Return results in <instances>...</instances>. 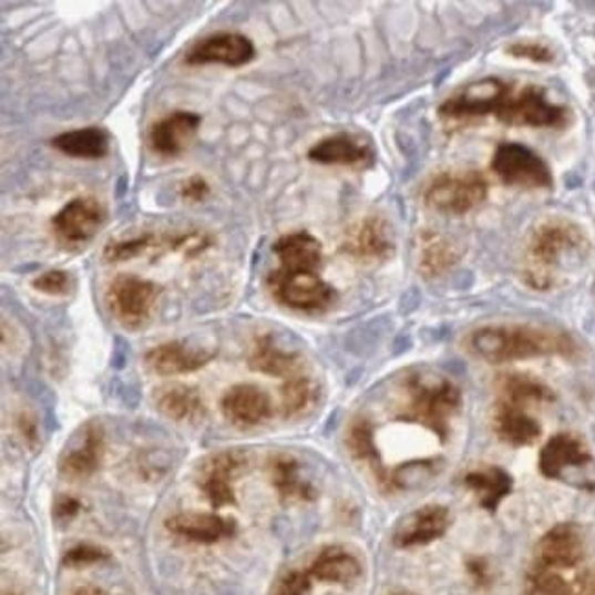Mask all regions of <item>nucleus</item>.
<instances>
[{
    "instance_id": "nucleus-1",
    "label": "nucleus",
    "mask_w": 595,
    "mask_h": 595,
    "mask_svg": "<svg viewBox=\"0 0 595 595\" xmlns=\"http://www.w3.org/2000/svg\"><path fill=\"white\" fill-rule=\"evenodd\" d=\"M588 249L591 240L577 222L566 216L544 218L527 238L522 266L524 283L533 290H552L564 268L585 257Z\"/></svg>"
},
{
    "instance_id": "nucleus-2",
    "label": "nucleus",
    "mask_w": 595,
    "mask_h": 595,
    "mask_svg": "<svg viewBox=\"0 0 595 595\" xmlns=\"http://www.w3.org/2000/svg\"><path fill=\"white\" fill-rule=\"evenodd\" d=\"M468 347L476 358L502 365L524 359L574 358L577 342L557 328L537 325H490L471 332Z\"/></svg>"
},
{
    "instance_id": "nucleus-3",
    "label": "nucleus",
    "mask_w": 595,
    "mask_h": 595,
    "mask_svg": "<svg viewBox=\"0 0 595 595\" xmlns=\"http://www.w3.org/2000/svg\"><path fill=\"white\" fill-rule=\"evenodd\" d=\"M462 407V392L445 376L412 372L403 381L401 420L420 423L445 440L449 423Z\"/></svg>"
},
{
    "instance_id": "nucleus-4",
    "label": "nucleus",
    "mask_w": 595,
    "mask_h": 595,
    "mask_svg": "<svg viewBox=\"0 0 595 595\" xmlns=\"http://www.w3.org/2000/svg\"><path fill=\"white\" fill-rule=\"evenodd\" d=\"M493 116L507 127L557 129L568 123L570 111L553 103L543 86L507 83Z\"/></svg>"
},
{
    "instance_id": "nucleus-5",
    "label": "nucleus",
    "mask_w": 595,
    "mask_h": 595,
    "mask_svg": "<svg viewBox=\"0 0 595 595\" xmlns=\"http://www.w3.org/2000/svg\"><path fill=\"white\" fill-rule=\"evenodd\" d=\"M490 185L479 171H445L434 176L423 191V202L440 215L462 216L488 198Z\"/></svg>"
},
{
    "instance_id": "nucleus-6",
    "label": "nucleus",
    "mask_w": 595,
    "mask_h": 595,
    "mask_svg": "<svg viewBox=\"0 0 595 595\" xmlns=\"http://www.w3.org/2000/svg\"><path fill=\"white\" fill-rule=\"evenodd\" d=\"M268 290L279 305L297 311H325L338 299V294L317 269L277 268L266 279Z\"/></svg>"
},
{
    "instance_id": "nucleus-7",
    "label": "nucleus",
    "mask_w": 595,
    "mask_h": 595,
    "mask_svg": "<svg viewBox=\"0 0 595 595\" xmlns=\"http://www.w3.org/2000/svg\"><path fill=\"white\" fill-rule=\"evenodd\" d=\"M160 288L137 275L122 274L106 288V306L123 328L137 330L145 327L158 302Z\"/></svg>"
},
{
    "instance_id": "nucleus-8",
    "label": "nucleus",
    "mask_w": 595,
    "mask_h": 595,
    "mask_svg": "<svg viewBox=\"0 0 595 595\" xmlns=\"http://www.w3.org/2000/svg\"><path fill=\"white\" fill-rule=\"evenodd\" d=\"M106 209L95 196H75L52 218V235L63 249L85 248L105 226Z\"/></svg>"
},
{
    "instance_id": "nucleus-9",
    "label": "nucleus",
    "mask_w": 595,
    "mask_h": 595,
    "mask_svg": "<svg viewBox=\"0 0 595 595\" xmlns=\"http://www.w3.org/2000/svg\"><path fill=\"white\" fill-rule=\"evenodd\" d=\"M491 171L502 184L526 189H550L553 174L535 151L521 143H501L491 158Z\"/></svg>"
},
{
    "instance_id": "nucleus-10",
    "label": "nucleus",
    "mask_w": 595,
    "mask_h": 595,
    "mask_svg": "<svg viewBox=\"0 0 595 595\" xmlns=\"http://www.w3.org/2000/svg\"><path fill=\"white\" fill-rule=\"evenodd\" d=\"M506 85L507 81L499 78L473 81L449 95L448 100L438 106V116L442 117L443 122L454 123L493 116Z\"/></svg>"
},
{
    "instance_id": "nucleus-11",
    "label": "nucleus",
    "mask_w": 595,
    "mask_h": 595,
    "mask_svg": "<svg viewBox=\"0 0 595 595\" xmlns=\"http://www.w3.org/2000/svg\"><path fill=\"white\" fill-rule=\"evenodd\" d=\"M392 233V227L383 216H363L345 232L341 252L359 263H381L394 254Z\"/></svg>"
},
{
    "instance_id": "nucleus-12",
    "label": "nucleus",
    "mask_w": 595,
    "mask_h": 595,
    "mask_svg": "<svg viewBox=\"0 0 595 595\" xmlns=\"http://www.w3.org/2000/svg\"><path fill=\"white\" fill-rule=\"evenodd\" d=\"M254 58V41L237 32L212 33L196 41L185 52V63L189 66L224 64L227 69H238V66L252 63Z\"/></svg>"
},
{
    "instance_id": "nucleus-13",
    "label": "nucleus",
    "mask_w": 595,
    "mask_h": 595,
    "mask_svg": "<svg viewBox=\"0 0 595 595\" xmlns=\"http://www.w3.org/2000/svg\"><path fill=\"white\" fill-rule=\"evenodd\" d=\"M201 125L202 116L196 112H171L148 129V147L162 158H176L193 145Z\"/></svg>"
},
{
    "instance_id": "nucleus-14",
    "label": "nucleus",
    "mask_w": 595,
    "mask_h": 595,
    "mask_svg": "<svg viewBox=\"0 0 595 595\" xmlns=\"http://www.w3.org/2000/svg\"><path fill=\"white\" fill-rule=\"evenodd\" d=\"M308 160L328 167L365 170L375 164V148L358 134L338 132L314 143L308 151Z\"/></svg>"
},
{
    "instance_id": "nucleus-15",
    "label": "nucleus",
    "mask_w": 595,
    "mask_h": 595,
    "mask_svg": "<svg viewBox=\"0 0 595 595\" xmlns=\"http://www.w3.org/2000/svg\"><path fill=\"white\" fill-rule=\"evenodd\" d=\"M246 464L243 453L220 451L212 454L198 469V485L213 507H224L235 502L233 480Z\"/></svg>"
},
{
    "instance_id": "nucleus-16",
    "label": "nucleus",
    "mask_w": 595,
    "mask_h": 595,
    "mask_svg": "<svg viewBox=\"0 0 595 595\" xmlns=\"http://www.w3.org/2000/svg\"><path fill=\"white\" fill-rule=\"evenodd\" d=\"M215 356L213 348L193 347L184 341H167L145 353V365L151 372L158 376L189 375L212 363Z\"/></svg>"
},
{
    "instance_id": "nucleus-17",
    "label": "nucleus",
    "mask_w": 595,
    "mask_h": 595,
    "mask_svg": "<svg viewBox=\"0 0 595 595\" xmlns=\"http://www.w3.org/2000/svg\"><path fill=\"white\" fill-rule=\"evenodd\" d=\"M538 566L550 570L575 568L585 558V538L575 524H557L538 541Z\"/></svg>"
},
{
    "instance_id": "nucleus-18",
    "label": "nucleus",
    "mask_w": 595,
    "mask_h": 595,
    "mask_svg": "<svg viewBox=\"0 0 595 595\" xmlns=\"http://www.w3.org/2000/svg\"><path fill=\"white\" fill-rule=\"evenodd\" d=\"M105 437L100 423L90 422L59 460V473L66 480H86L100 468Z\"/></svg>"
},
{
    "instance_id": "nucleus-19",
    "label": "nucleus",
    "mask_w": 595,
    "mask_h": 595,
    "mask_svg": "<svg viewBox=\"0 0 595 595\" xmlns=\"http://www.w3.org/2000/svg\"><path fill=\"white\" fill-rule=\"evenodd\" d=\"M222 414L237 427H255L268 422L274 412L269 396L257 384L240 383L227 390L220 401Z\"/></svg>"
},
{
    "instance_id": "nucleus-20",
    "label": "nucleus",
    "mask_w": 595,
    "mask_h": 595,
    "mask_svg": "<svg viewBox=\"0 0 595 595\" xmlns=\"http://www.w3.org/2000/svg\"><path fill=\"white\" fill-rule=\"evenodd\" d=\"M449 522H451V516H449L448 507L437 506V504L420 507L407 516L396 530L394 544L398 548H417V546L434 543L445 535Z\"/></svg>"
},
{
    "instance_id": "nucleus-21",
    "label": "nucleus",
    "mask_w": 595,
    "mask_h": 595,
    "mask_svg": "<svg viewBox=\"0 0 595 595\" xmlns=\"http://www.w3.org/2000/svg\"><path fill=\"white\" fill-rule=\"evenodd\" d=\"M588 464H592L591 451L581 438L568 432L550 438L538 456V469L550 480H561L568 469L586 468Z\"/></svg>"
},
{
    "instance_id": "nucleus-22",
    "label": "nucleus",
    "mask_w": 595,
    "mask_h": 595,
    "mask_svg": "<svg viewBox=\"0 0 595 595\" xmlns=\"http://www.w3.org/2000/svg\"><path fill=\"white\" fill-rule=\"evenodd\" d=\"M165 527L189 543L215 544L235 535V522L212 513H176L165 521Z\"/></svg>"
},
{
    "instance_id": "nucleus-23",
    "label": "nucleus",
    "mask_w": 595,
    "mask_h": 595,
    "mask_svg": "<svg viewBox=\"0 0 595 595\" xmlns=\"http://www.w3.org/2000/svg\"><path fill=\"white\" fill-rule=\"evenodd\" d=\"M249 369L260 375L275 376V378H291L299 375L302 358L297 352H288L277 347L269 334L258 336L252 345L248 356Z\"/></svg>"
},
{
    "instance_id": "nucleus-24",
    "label": "nucleus",
    "mask_w": 595,
    "mask_h": 595,
    "mask_svg": "<svg viewBox=\"0 0 595 595\" xmlns=\"http://www.w3.org/2000/svg\"><path fill=\"white\" fill-rule=\"evenodd\" d=\"M459 258L456 246L440 233L425 229L418 235L417 266L425 279H437L448 274L459 263Z\"/></svg>"
},
{
    "instance_id": "nucleus-25",
    "label": "nucleus",
    "mask_w": 595,
    "mask_h": 595,
    "mask_svg": "<svg viewBox=\"0 0 595 595\" xmlns=\"http://www.w3.org/2000/svg\"><path fill=\"white\" fill-rule=\"evenodd\" d=\"M493 427H495L496 437L502 442L524 448L532 445L541 438V425L535 418L527 414L524 407L511 406L506 401L496 403L495 417H493Z\"/></svg>"
},
{
    "instance_id": "nucleus-26",
    "label": "nucleus",
    "mask_w": 595,
    "mask_h": 595,
    "mask_svg": "<svg viewBox=\"0 0 595 595\" xmlns=\"http://www.w3.org/2000/svg\"><path fill=\"white\" fill-rule=\"evenodd\" d=\"M275 257L280 268L319 269L322 263L321 243L308 232H294L277 238L274 244Z\"/></svg>"
},
{
    "instance_id": "nucleus-27",
    "label": "nucleus",
    "mask_w": 595,
    "mask_h": 595,
    "mask_svg": "<svg viewBox=\"0 0 595 595\" xmlns=\"http://www.w3.org/2000/svg\"><path fill=\"white\" fill-rule=\"evenodd\" d=\"M52 147L75 160H101L111 153V134L101 127L75 129L52 137Z\"/></svg>"
},
{
    "instance_id": "nucleus-28",
    "label": "nucleus",
    "mask_w": 595,
    "mask_h": 595,
    "mask_svg": "<svg viewBox=\"0 0 595 595\" xmlns=\"http://www.w3.org/2000/svg\"><path fill=\"white\" fill-rule=\"evenodd\" d=\"M156 407L174 422H198L206 414V406L198 390L189 384H170L156 392Z\"/></svg>"
},
{
    "instance_id": "nucleus-29",
    "label": "nucleus",
    "mask_w": 595,
    "mask_h": 595,
    "mask_svg": "<svg viewBox=\"0 0 595 595\" xmlns=\"http://www.w3.org/2000/svg\"><path fill=\"white\" fill-rule=\"evenodd\" d=\"M269 479L280 499L285 501H311L316 491L310 482L300 474V465L294 456L277 454L269 460Z\"/></svg>"
},
{
    "instance_id": "nucleus-30",
    "label": "nucleus",
    "mask_w": 595,
    "mask_h": 595,
    "mask_svg": "<svg viewBox=\"0 0 595 595\" xmlns=\"http://www.w3.org/2000/svg\"><path fill=\"white\" fill-rule=\"evenodd\" d=\"M310 575L322 583L350 585L361 575V564L352 553L339 546L322 550L311 564Z\"/></svg>"
},
{
    "instance_id": "nucleus-31",
    "label": "nucleus",
    "mask_w": 595,
    "mask_h": 595,
    "mask_svg": "<svg viewBox=\"0 0 595 595\" xmlns=\"http://www.w3.org/2000/svg\"><path fill=\"white\" fill-rule=\"evenodd\" d=\"M464 482L479 499L480 506L488 511H496L513 490V479L504 469L495 465L471 471L465 474Z\"/></svg>"
},
{
    "instance_id": "nucleus-32",
    "label": "nucleus",
    "mask_w": 595,
    "mask_h": 595,
    "mask_svg": "<svg viewBox=\"0 0 595 595\" xmlns=\"http://www.w3.org/2000/svg\"><path fill=\"white\" fill-rule=\"evenodd\" d=\"M499 392H501V401L524 407V409L532 403H548L555 400V394L548 384H544L543 381L530 375L502 376L499 381Z\"/></svg>"
},
{
    "instance_id": "nucleus-33",
    "label": "nucleus",
    "mask_w": 595,
    "mask_h": 595,
    "mask_svg": "<svg viewBox=\"0 0 595 595\" xmlns=\"http://www.w3.org/2000/svg\"><path fill=\"white\" fill-rule=\"evenodd\" d=\"M162 249H171L167 235L143 233L137 237L111 240L103 249V258L106 263H123V260H132V258L142 257L151 252H162Z\"/></svg>"
},
{
    "instance_id": "nucleus-34",
    "label": "nucleus",
    "mask_w": 595,
    "mask_h": 595,
    "mask_svg": "<svg viewBox=\"0 0 595 595\" xmlns=\"http://www.w3.org/2000/svg\"><path fill=\"white\" fill-rule=\"evenodd\" d=\"M348 449L352 451L356 459L361 462H367L370 469L375 471L376 479L380 480L381 484L389 485V474L384 471L380 462V454L376 449L375 431L367 420H358L348 429Z\"/></svg>"
},
{
    "instance_id": "nucleus-35",
    "label": "nucleus",
    "mask_w": 595,
    "mask_h": 595,
    "mask_svg": "<svg viewBox=\"0 0 595 595\" xmlns=\"http://www.w3.org/2000/svg\"><path fill=\"white\" fill-rule=\"evenodd\" d=\"M317 398V387L306 376H291L280 387V411L286 418L300 417L308 411Z\"/></svg>"
},
{
    "instance_id": "nucleus-36",
    "label": "nucleus",
    "mask_w": 595,
    "mask_h": 595,
    "mask_svg": "<svg viewBox=\"0 0 595 595\" xmlns=\"http://www.w3.org/2000/svg\"><path fill=\"white\" fill-rule=\"evenodd\" d=\"M524 595H574V591L555 570L535 564L527 574Z\"/></svg>"
},
{
    "instance_id": "nucleus-37",
    "label": "nucleus",
    "mask_w": 595,
    "mask_h": 595,
    "mask_svg": "<svg viewBox=\"0 0 595 595\" xmlns=\"http://www.w3.org/2000/svg\"><path fill=\"white\" fill-rule=\"evenodd\" d=\"M32 286L44 296L64 297L72 290V277L64 269H50L35 277Z\"/></svg>"
},
{
    "instance_id": "nucleus-38",
    "label": "nucleus",
    "mask_w": 595,
    "mask_h": 595,
    "mask_svg": "<svg viewBox=\"0 0 595 595\" xmlns=\"http://www.w3.org/2000/svg\"><path fill=\"white\" fill-rule=\"evenodd\" d=\"M434 471V464L425 460V462H411V464L401 465V468L394 469L390 474L389 485L394 490H401L409 484H418L423 480L431 476Z\"/></svg>"
},
{
    "instance_id": "nucleus-39",
    "label": "nucleus",
    "mask_w": 595,
    "mask_h": 595,
    "mask_svg": "<svg viewBox=\"0 0 595 595\" xmlns=\"http://www.w3.org/2000/svg\"><path fill=\"white\" fill-rule=\"evenodd\" d=\"M511 58L524 59L530 63L548 64L555 59L552 48L538 41H516L507 47Z\"/></svg>"
},
{
    "instance_id": "nucleus-40",
    "label": "nucleus",
    "mask_w": 595,
    "mask_h": 595,
    "mask_svg": "<svg viewBox=\"0 0 595 595\" xmlns=\"http://www.w3.org/2000/svg\"><path fill=\"white\" fill-rule=\"evenodd\" d=\"M109 553L94 544H78L74 548L64 553L63 564L69 568H81V566H90V564L101 563L106 561Z\"/></svg>"
},
{
    "instance_id": "nucleus-41",
    "label": "nucleus",
    "mask_w": 595,
    "mask_h": 595,
    "mask_svg": "<svg viewBox=\"0 0 595 595\" xmlns=\"http://www.w3.org/2000/svg\"><path fill=\"white\" fill-rule=\"evenodd\" d=\"M212 195V185L201 174H193L179 184V198L187 204H202Z\"/></svg>"
},
{
    "instance_id": "nucleus-42",
    "label": "nucleus",
    "mask_w": 595,
    "mask_h": 595,
    "mask_svg": "<svg viewBox=\"0 0 595 595\" xmlns=\"http://www.w3.org/2000/svg\"><path fill=\"white\" fill-rule=\"evenodd\" d=\"M308 588H310V575L294 570L280 579L274 595H306Z\"/></svg>"
},
{
    "instance_id": "nucleus-43",
    "label": "nucleus",
    "mask_w": 595,
    "mask_h": 595,
    "mask_svg": "<svg viewBox=\"0 0 595 595\" xmlns=\"http://www.w3.org/2000/svg\"><path fill=\"white\" fill-rule=\"evenodd\" d=\"M81 510V502L74 496H59L55 504H53V519L61 522V524H66V522L72 521Z\"/></svg>"
},
{
    "instance_id": "nucleus-44",
    "label": "nucleus",
    "mask_w": 595,
    "mask_h": 595,
    "mask_svg": "<svg viewBox=\"0 0 595 595\" xmlns=\"http://www.w3.org/2000/svg\"><path fill=\"white\" fill-rule=\"evenodd\" d=\"M17 427L21 431L22 438L33 448L38 443V423H35V418L30 412L22 411L17 417Z\"/></svg>"
},
{
    "instance_id": "nucleus-45",
    "label": "nucleus",
    "mask_w": 595,
    "mask_h": 595,
    "mask_svg": "<svg viewBox=\"0 0 595 595\" xmlns=\"http://www.w3.org/2000/svg\"><path fill=\"white\" fill-rule=\"evenodd\" d=\"M574 595H595V568L583 574L577 585V594Z\"/></svg>"
},
{
    "instance_id": "nucleus-46",
    "label": "nucleus",
    "mask_w": 595,
    "mask_h": 595,
    "mask_svg": "<svg viewBox=\"0 0 595 595\" xmlns=\"http://www.w3.org/2000/svg\"><path fill=\"white\" fill-rule=\"evenodd\" d=\"M469 574L473 575V579L479 583V585H485L490 581V574H488V568L482 561H471L469 563Z\"/></svg>"
},
{
    "instance_id": "nucleus-47",
    "label": "nucleus",
    "mask_w": 595,
    "mask_h": 595,
    "mask_svg": "<svg viewBox=\"0 0 595 595\" xmlns=\"http://www.w3.org/2000/svg\"><path fill=\"white\" fill-rule=\"evenodd\" d=\"M70 595H106V592L100 588V586L86 585L75 588Z\"/></svg>"
},
{
    "instance_id": "nucleus-48",
    "label": "nucleus",
    "mask_w": 595,
    "mask_h": 595,
    "mask_svg": "<svg viewBox=\"0 0 595 595\" xmlns=\"http://www.w3.org/2000/svg\"><path fill=\"white\" fill-rule=\"evenodd\" d=\"M392 595H414V594H411V592H396V594H392Z\"/></svg>"
}]
</instances>
